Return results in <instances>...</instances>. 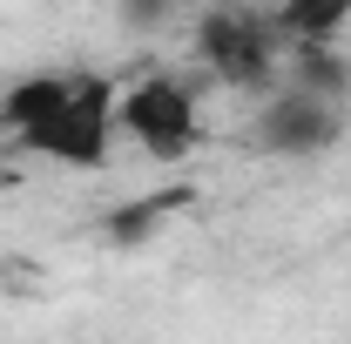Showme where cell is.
<instances>
[{"label": "cell", "mask_w": 351, "mask_h": 344, "mask_svg": "<svg viewBox=\"0 0 351 344\" xmlns=\"http://www.w3.org/2000/svg\"><path fill=\"white\" fill-rule=\"evenodd\" d=\"M196 61L223 88H243V95H277V82H284V41H277L270 14L230 7V0L203 7V21H196Z\"/></svg>", "instance_id": "6da1fadb"}, {"label": "cell", "mask_w": 351, "mask_h": 344, "mask_svg": "<svg viewBox=\"0 0 351 344\" xmlns=\"http://www.w3.org/2000/svg\"><path fill=\"white\" fill-rule=\"evenodd\" d=\"M115 129L129 135V142H142V156L182 162L203 142V88L189 82V75H142L115 101Z\"/></svg>", "instance_id": "7a4b0ae2"}, {"label": "cell", "mask_w": 351, "mask_h": 344, "mask_svg": "<svg viewBox=\"0 0 351 344\" xmlns=\"http://www.w3.org/2000/svg\"><path fill=\"white\" fill-rule=\"evenodd\" d=\"M115 101H122V88L108 75H82L75 101L41 135H27L21 149L41 156V162H61V169H108V156H115Z\"/></svg>", "instance_id": "3957f363"}, {"label": "cell", "mask_w": 351, "mask_h": 344, "mask_svg": "<svg viewBox=\"0 0 351 344\" xmlns=\"http://www.w3.org/2000/svg\"><path fill=\"white\" fill-rule=\"evenodd\" d=\"M338 142H345V108L317 101V95H298V88L263 95L257 122H250V149L257 156H284V162H317Z\"/></svg>", "instance_id": "277c9868"}, {"label": "cell", "mask_w": 351, "mask_h": 344, "mask_svg": "<svg viewBox=\"0 0 351 344\" xmlns=\"http://www.w3.org/2000/svg\"><path fill=\"white\" fill-rule=\"evenodd\" d=\"M75 82L82 75H68V68H41V75H21V82L0 95V129L14 135V142H27V135H41L68 101H75Z\"/></svg>", "instance_id": "5b68a950"}, {"label": "cell", "mask_w": 351, "mask_h": 344, "mask_svg": "<svg viewBox=\"0 0 351 344\" xmlns=\"http://www.w3.org/2000/svg\"><path fill=\"white\" fill-rule=\"evenodd\" d=\"M189 182H169V189H149V196H129V203H115L108 223H101V236L115 243V250H142V243H156V230L169 223V216L189 210Z\"/></svg>", "instance_id": "8992f818"}, {"label": "cell", "mask_w": 351, "mask_h": 344, "mask_svg": "<svg viewBox=\"0 0 351 344\" xmlns=\"http://www.w3.org/2000/svg\"><path fill=\"white\" fill-rule=\"evenodd\" d=\"M270 27L284 47H338V34L351 27V0H277Z\"/></svg>", "instance_id": "52a82bcc"}, {"label": "cell", "mask_w": 351, "mask_h": 344, "mask_svg": "<svg viewBox=\"0 0 351 344\" xmlns=\"http://www.w3.org/2000/svg\"><path fill=\"white\" fill-rule=\"evenodd\" d=\"M298 95H317V101H351V54L345 47H284V82Z\"/></svg>", "instance_id": "ba28073f"}, {"label": "cell", "mask_w": 351, "mask_h": 344, "mask_svg": "<svg viewBox=\"0 0 351 344\" xmlns=\"http://www.w3.org/2000/svg\"><path fill=\"white\" fill-rule=\"evenodd\" d=\"M176 7H182V0H115L122 27H135V34H149V27H162V21H176Z\"/></svg>", "instance_id": "9c48e42d"}]
</instances>
